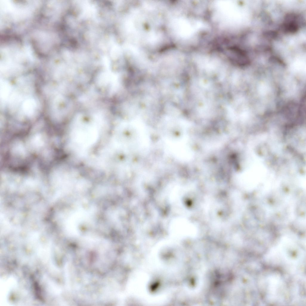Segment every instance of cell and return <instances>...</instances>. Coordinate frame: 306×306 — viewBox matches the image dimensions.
I'll return each instance as SVG.
<instances>
[{
    "label": "cell",
    "instance_id": "obj_1",
    "mask_svg": "<svg viewBox=\"0 0 306 306\" xmlns=\"http://www.w3.org/2000/svg\"><path fill=\"white\" fill-rule=\"evenodd\" d=\"M299 16L294 13L287 14L284 18L282 25L284 31L286 33H294L299 28Z\"/></svg>",
    "mask_w": 306,
    "mask_h": 306
}]
</instances>
